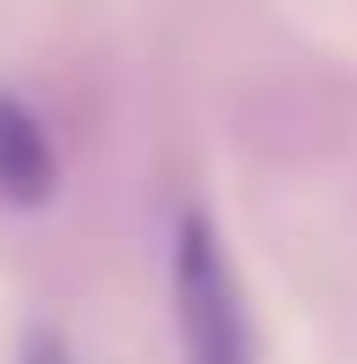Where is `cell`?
<instances>
[{"label":"cell","mask_w":357,"mask_h":364,"mask_svg":"<svg viewBox=\"0 0 357 364\" xmlns=\"http://www.w3.org/2000/svg\"><path fill=\"white\" fill-rule=\"evenodd\" d=\"M171 320L186 364H253V327L238 275L223 260V238L201 208H186L171 230Z\"/></svg>","instance_id":"1"},{"label":"cell","mask_w":357,"mask_h":364,"mask_svg":"<svg viewBox=\"0 0 357 364\" xmlns=\"http://www.w3.org/2000/svg\"><path fill=\"white\" fill-rule=\"evenodd\" d=\"M60 193V149L45 134V119L23 97L0 90V201L8 208H45Z\"/></svg>","instance_id":"2"},{"label":"cell","mask_w":357,"mask_h":364,"mask_svg":"<svg viewBox=\"0 0 357 364\" xmlns=\"http://www.w3.org/2000/svg\"><path fill=\"white\" fill-rule=\"evenodd\" d=\"M23 364H75V350H68L60 327H30L23 335Z\"/></svg>","instance_id":"3"}]
</instances>
